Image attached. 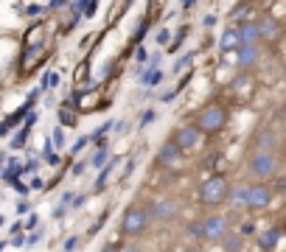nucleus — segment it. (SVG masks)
I'll return each instance as SVG.
<instances>
[{
    "label": "nucleus",
    "instance_id": "nucleus-1",
    "mask_svg": "<svg viewBox=\"0 0 286 252\" xmlns=\"http://www.w3.org/2000/svg\"><path fill=\"white\" fill-rule=\"evenodd\" d=\"M228 232H230V222H228V216H222V213H210V216H205L202 222L188 227V236L200 238V241H208V244L222 241Z\"/></svg>",
    "mask_w": 286,
    "mask_h": 252
},
{
    "label": "nucleus",
    "instance_id": "nucleus-2",
    "mask_svg": "<svg viewBox=\"0 0 286 252\" xmlns=\"http://www.w3.org/2000/svg\"><path fill=\"white\" fill-rule=\"evenodd\" d=\"M230 190H233V185L228 182V176L224 174H210L208 180H202L200 185V202L202 204H222L230 199Z\"/></svg>",
    "mask_w": 286,
    "mask_h": 252
},
{
    "label": "nucleus",
    "instance_id": "nucleus-3",
    "mask_svg": "<svg viewBox=\"0 0 286 252\" xmlns=\"http://www.w3.org/2000/svg\"><path fill=\"white\" fill-rule=\"evenodd\" d=\"M194 124L200 126L205 134H216V132H222L224 126H228V110H224L222 104H208V106H202V110L196 112Z\"/></svg>",
    "mask_w": 286,
    "mask_h": 252
},
{
    "label": "nucleus",
    "instance_id": "nucleus-4",
    "mask_svg": "<svg viewBox=\"0 0 286 252\" xmlns=\"http://www.w3.org/2000/svg\"><path fill=\"white\" fill-rule=\"evenodd\" d=\"M146 224H149V210L140 204H132L124 210L118 230H121V236H140V232H146Z\"/></svg>",
    "mask_w": 286,
    "mask_h": 252
},
{
    "label": "nucleus",
    "instance_id": "nucleus-5",
    "mask_svg": "<svg viewBox=\"0 0 286 252\" xmlns=\"http://www.w3.org/2000/svg\"><path fill=\"white\" fill-rule=\"evenodd\" d=\"M247 171L256 180H270V176L278 174V157L272 152H252L250 160H247Z\"/></svg>",
    "mask_w": 286,
    "mask_h": 252
},
{
    "label": "nucleus",
    "instance_id": "nucleus-6",
    "mask_svg": "<svg viewBox=\"0 0 286 252\" xmlns=\"http://www.w3.org/2000/svg\"><path fill=\"white\" fill-rule=\"evenodd\" d=\"M202 138H205V132H202L196 124H186V126H180L177 132H174L172 140H177L180 146H182V152H191V148H200Z\"/></svg>",
    "mask_w": 286,
    "mask_h": 252
},
{
    "label": "nucleus",
    "instance_id": "nucleus-7",
    "mask_svg": "<svg viewBox=\"0 0 286 252\" xmlns=\"http://www.w3.org/2000/svg\"><path fill=\"white\" fill-rule=\"evenodd\" d=\"M158 162L166 168H174L182 162V146H180L177 140H166L163 146L158 148Z\"/></svg>",
    "mask_w": 286,
    "mask_h": 252
},
{
    "label": "nucleus",
    "instance_id": "nucleus-8",
    "mask_svg": "<svg viewBox=\"0 0 286 252\" xmlns=\"http://www.w3.org/2000/svg\"><path fill=\"white\" fill-rule=\"evenodd\" d=\"M272 202V188L264 182H256L250 185V199H247V210H264Z\"/></svg>",
    "mask_w": 286,
    "mask_h": 252
},
{
    "label": "nucleus",
    "instance_id": "nucleus-9",
    "mask_svg": "<svg viewBox=\"0 0 286 252\" xmlns=\"http://www.w3.org/2000/svg\"><path fill=\"white\" fill-rule=\"evenodd\" d=\"M177 213H180L177 199H158V202L152 204V210H149V216L154 218V222H172Z\"/></svg>",
    "mask_w": 286,
    "mask_h": 252
},
{
    "label": "nucleus",
    "instance_id": "nucleus-10",
    "mask_svg": "<svg viewBox=\"0 0 286 252\" xmlns=\"http://www.w3.org/2000/svg\"><path fill=\"white\" fill-rule=\"evenodd\" d=\"M244 42H242V31L238 28H224L222 36H219V50L222 54H233V50H242Z\"/></svg>",
    "mask_w": 286,
    "mask_h": 252
},
{
    "label": "nucleus",
    "instance_id": "nucleus-11",
    "mask_svg": "<svg viewBox=\"0 0 286 252\" xmlns=\"http://www.w3.org/2000/svg\"><path fill=\"white\" fill-rule=\"evenodd\" d=\"M252 148H256V152H272L275 154V148H278V134L272 132V129H261V132L252 138Z\"/></svg>",
    "mask_w": 286,
    "mask_h": 252
},
{
    "label": "nucleus",
    "instance_id": "nucleus-12",
    "mask_svg": "<svg viewBox=\"0 0 286 252\" xmlns=\"http://www.w3.org/2000/svg\"><path fill=\"white\" fill-rule=\"evenodd\" d=\"M258 28H261V40H278L280 36V22L275 20V17H270V14H264L261 20H258Z\"/></svg>",
    "mask_w": 286,
    "mask_h": 252
},
{
    "label": "nucleus",
    "instance_id": "nucleus-13",
    "mask_svg": "<svg viewBox=\"0 0 286 252\" xmlns=\"http://www.w3.org/2000/svg\"><path fill=\"white\" fill-rule=\"evenodd\" d=\"M238 31H242V42H244V45H258V42H261V28H258V20L242 22Z\"/></svg>",
    "mask_w": 286,
    "mask_h": 252
},
{
    "label": "nucleus",
    "instance_id": "nucleus-14",
    "mask_svg": "<svg viewBox=\"0 0 286 252\" xmlns=\"http://www.w3.org/2000/svg\"><path fill=\"white\" fill-rule=\"evenodd\" d=\"M48 56V48H45V42H40V45H28L26 48V56H22V70H28L34 68L36 62H40V56Z\"/></svg>",
    "mask_w": 286,
    "mask_h": 252
},
{
    "label": "nucleus",
    "instance_id": "nucleus-15",
    "mask_svg": "<svg viewBox=\"0 0 286 252\" xmlns=\"http://www.w3.org/2000/svg\"><path fill=\"white\" fill-rule=\"evenodd\" d=\"M278 241H280V230H278V227H270V230H264L261 236H258V246H261V252L275 250Z\"/></svg>",
    "mask_w": 286,
    "mask_h": 252
},
{
    "label": "nucleus",
    "instance_id": "nucleus-16",
    "mask_svg": "<svg viewBox=\"0 0 286 252\" xmlns=\"http://www.w3.org/2000/svg\"><path fill=\"white\" fill-rule=\"evenodd\" d=\"M258 59H261V50H258V45H244V48L238 50V64H242V68H252Z\"/></svg>",
    "mask_w": 286,
    "mask_h": 252
},
{
    "label": "nucleus",
    "instance_id": "nucleus-17",
    "mask_svg": "<svg viewBox=\"0 0 286 252\" xmlns=\"http://www.w3.org/2000/svg\"><path fill=\"white\" fill-rule=\"evenodd\" d=\"M247 199H250V185H247V182L233 185V190H230V202L236 204V208H247Z\"/></svg>",
    "mask_w": 286,
    "mask_h": 252
},
{
    "label": "nucleus",
    "instance_id": "nucleus-18",
    "mask_svg": "<svg viewBox=\"0 0 286 252\" xmlns=\"http://www.w3.org/2000/svg\"><path fill=\"white\" fill-rule=\"evenodd\" d=\"M138 78H140V84H146V87H158L160 82H163V70L160 68H146L138 73Z\"/></svg>",
    "mask_w": 286,
    "mask_h": 252
},
{
    "label": "nucleus",
    "instance_id": "nucleus-19",
    "mask_svg": "<svg viewBox=\"0 0 286 252\" xmlns=\"http://www.w3.org/2000/svg\"><path fill=\"white\" fill-rule=\"evenodd\" d=\"M222 244H224V252H242V244H244V236H242V232H233V230H230L228 232V236H224L222 238Z\"/></svg>",
    "mask_w": 286,
    "mask_h": 252
},
{
    "label": "nucleus",
    "instance_id": "nucleus-20",
    "mask_svg": "<svg viewBox=\"0 0 286 252\" xmlns=\"http://www.w3.org/2000/svg\"><path fill=\"white\" fill-rule=\"evenodd\" d=\"M110 154H112V152H110L107 146H98L87 162H90V168H104V166H107V160H110Z\"/></svg>",
    "mask_w": 286,
    "mask_h": 252
},
{
    "label": "nucleus",
    "instance_id": "nucleus-21",
    "mask_svg": "<svg viewBox=\"0 0 286 252\" xmlns=\"http://www.w3.org/2000/svg\"><path fill=\"white\" fill-rule=\"evenodd\" d=\"M59 124L62 126H76V115H73L68 106H62V110H59Z\"/></svg>",
    "mask_w": 286,
    "mask_h": 252
},
{
    "label": "nucleus",
    "instance_id": "nucleus-22",
    "mask_svg": "<svg viewBox=\"0 0 286 252\" xmlns=\"http://www.w3.org/2000/svg\"><path fill=\"white\" fill-rule=\"evenodd\" d=\"M230 17L233 20H242V17H250V3H238L233 12H230Z\"/></svg>",
    "mask_w": 286,
    "mask_h": 252
},
{
    "label": "nucleus",
    "instance_id": "nucleus-23",
    "mask_svg": "<svg viewBox=\"0 0 286 252\" xmlns=\"http://www.w3.org/2000/svg\"><path fill=\"white\" fill-rule=\"evenodd\" d=\"M112 166H115V162L112 160H110V166H104V168H101V174H98V180H96V188H104V182H107V176L110 174H112Z\"/></svg>",
    "mask_w": 286,
    "mask_h": 252
},
{
    "label": "nucleus",
    "instance_id": "nucleus-24",
    "mask_svg": "<svg viewBox=\"0 0 286 252\" xmlns=\"http://www.w3.org/2000/svg\"><path fill=\"white\" fill-rule=\"evenodd\" d=\"M191 59H194V50H191V54H186L182 59H177V62H174V73H180V70H186L188 64H191Z\"/></svg>",
    "mask_w": 286,
    "mask_h": 252
},
{
    "label": "nucleus",
    "instance_id": "nucleus-25",
    "mask_svg": "<svg viewBox=\"0 0 286 252\" xmlns=\"http://www.w3.org/2000/svg\"><path fill=\"white\" fill-rule=\"evenodd\" d=\"M26 138H28V126H26V129H20V132H17V138L12 140V148H20V146H26Z\"/></svg>",
    "mask_w": 286,
    "mask_h": 252
},
{
    "label": "nucleus",
    "instance_id": "nucleus-26",
    "mask_svg": "<svg viewBox=\"0 0 286 252\" xmlns=\"http://www.w3.org/2000/svg\"><path fill=\"white\" fill-rule=\"evenodd\" d=\"M48 6H40V3H31V6H26V17H40V14L45 12Z\"/></svg>",
    "mask_w": 286,
    "mask_h": 252
},
{
    "label": "nucleus",
    "instance_id": "nucleus-27",
    "mask_svg": "<svg viewBox=\"0 0 286 252\" xmlns=\"http://www.w3.org/2000/svg\"><path fill=\"white\" fill-rule=\"evenodd\" d=\"M186 36H188V26H182V28H180V31H177V34H174V42H172V48H180V42L186 40Z\"/></svg>",
    "mask_w": 286,
    "mask_h": 252
},
{
    "label": "nucleus",
    "instance_id": "nucleus-28",
    "mask_svg": "<svg viewBox=\"0 0 286 252\" xmlns=\"http://www.w3.org/2000/svg\"><path fill=\"white\" fill-rule=\"evenodd\" d=\"M158 42H160V45H168V42H174V40H172V31H168V28L158 31Z\"/></svg>",
    "mask_w": 286,
    "mask_h": 252
},
{
    "label": "nucleus",
    "instance_id": "nucleus-29",
    "mask_svg": "<svg viewBox=\"0 0 286 252\" xmlns=\"http://www.w3.org/2000/svg\"><path fill=\"white\" fill-rule=\"evenodd\" d=\"M154 118H158V112H154V110H146V112H143V118H140V126H149Z\"/></svg>",
    "mask_w": 286,
    "mask_h": 252
},
{
    "label": "nucleus",
    "instance_id": "nucleus-30",
    "mask_svg": "<svg viewBox=\"0 0 286 252\" xmlns=\"http://www.w3.org/2000/svg\"><path fill=\"white\" fill-rule=\"evenodd\" d=\"M54 143H56V146H64V129H62V126L54 129Z\"/></svg>",
    "mask_w": 286,
    "mask_h": 252
},
{
    "label": "nucleus",
    "instance_id": "nucleus-31",
    "mask_svg": "<svg viewBox=\"0 0 286 252\" xmlns=\"http://www.w3.org/2000/svg\"><path fill=\"white\" fill-rule=\"evenodd\" d=\"M64 3H70V0H50V3H48V12H59Z\"/></svg>",
    "mask_w": 286,
    "mask_h": 252
},
{
    "label": "nucleus",
    "instance_id": "nucleus-32",
    "mask_svg": "<svg viewBox=\"0 0 286 252\" xmlns=\"http://www.w3.org/2000/svg\"><path fill=\"white\" fill-rule=\"evenodd\" d=\"M87 143H93V140H90V138H79V140H76V146H73V152H82Z\"/></svg>",
    "mask_w": 286,
    "mask_h": 252
},
{
    "label": "nucleus",
    "instance_id": "nucleus-33",
    "mask_svg": "<svg viewBox=\"0 0 286 252\" xmlns=\"http://www.w3.org/2000/svg\"><path fill=\"white\" fill-rule=\"evenodd\" d=\"M96 6H98V0H90V3H87V12H84V17H93V14H96Z\"/></svg>",
    "mask_w": 286,
    "mask_h": 252
},
{
    "label": "nucleus",
    "instance_id": "nucleus-34",
    "mask_svg": "<svg viewBox=\"0 0 286 252\" xmlns=\"http://www.w3.org/2000/svg\"><path fill=\"white\" fill-rule=\"evenodd\" d=\"M238 232H242V236H252V232H256V227H252V224H242V227H238Z\"/></svg>",
    "mask_w": 286,
    "mask_h": 252
},
{
    "label": "nucleus",
    "instance_id": "nucleus-35",
    "mask_svg": "<svg viewBox=\"0 0 286 252\" xmlns=\"http://www.w3.org/2000/svg\"><path fill=\"white\" fill-rule=\"evenodd\" d=\"M76 244H79L76 238H68V241H64V252H73V250H76Z\"/></svg>",
    "mask_w": 286,
    "mask_h": 252
},
{
    "label": "nucleus",
    "instance_id": "nucleus-36",
    "mask_svg": "<svg viewBox=\"0 0 286 252\" xmlns=\"http://www.w3.org/2000/svg\"><path fill=\"white\" fill-rule=\"evenodd\" d=\"M143 36H146V22H140V28H138V34H135V42H140Z\"/></svg>",
    "mask_w": 286,
    "mask_h": 252
},
{
    "label": "nucleus",
    "instance_id": "nucleus-37",
    "mask_svg": "<svg viewBox=\"0 0 286 252\" xmlns=\"http://www.w3.org/2000/svg\"><path fill=\"white\" fill-rule=\"evenodd\" d=\"M138 62H146V48H143V45H138Z\"/></svg>",
    "mask_w": 286,
    "mask_h": 252
},
{
    "label": "nucleus",
    "instance_id": "nucleus-38",
    "mask_svg": "<svg viewBox=\"0 0 286 252\" xmlns=\"http://www.w3.org/2000/svg\"><path fill=\"white\" fill-rule=\"evenodd\" d=\"M28 210H31L28 202H17V213H28Z\"/></svg>",
    "mask_w": 286,
    "mask_h": 252
},
{
    "label": "nucleus",
    "instance_id": "nucleus-39",
    "mask_svg": "<svg viewBox=\"0 0 286 252\" xmlns=\"http://www.w3.org/2000/svg\"><path fill=\"white\" fill-rule=\"evenodd\" d=\"M87 166H90V162H79V166H73V174H82Z\"/></svg>",
    "mask_w": 286,
    "mask_h": 252
},
{
    "label": "nucleus",
    "instance_id": "nucleus-40",
    "mask_svg": "<svg viewBox=\"0 0 286 252\" xmlns=\"http://www.w3.org/2000/svg\"><path fill=\"white\" fill-rule=\"evenodd\" d=\"M104 252H118V244H112V241H110V244L104 246Z\"/></svg>",
    "mask_w": 286,
    "mask_h": 252
},
{
    "label": "nucleus",
    "instance_id": "nucleus-41",
    "mask_svg": "<svg viewBox=\"0 0 286 252\" xmlns=\"http://www.w3.org/2000/svg\"><path fill=\"white\" fill-rule=\"evenodd\" d=\"M194 3H196V0H182V8H194Z\"/></svg>",
    "mask_w": 286,
    "mask_h": 252
},
{
    "label": "nucleus",
    "instance_id": "nucleus-42",
    "mask_svg": "<svg viewBox=\"0 0 286 252\" xmlns=\"http://www.w3.org/2000/svg\"><path fill=\"white\" fill-rule=\"evenodd\" d=\"M121 252H140V250H138V246L135 244H132V246H124V250Z\"/></svg>",
    "mask_w": 286,
    "mask_h": 252
},
{
    "label": "nucleus",
    "instance_id": "nucleus-43",
    "mask_svg": "<svg viewBox=\"0 0 286 252\" xmlns=\"http://www.w3.org/2000/svg\"><path fill=\"white\" fill-rule=\"evenodd\" d=\"M261 6H272V3H278V0H258Z\"/></svg>",
    "mask_w": 286,
    "mask_h": 252
},
{
    "label": "nucleus",
    "instance_id": "nucleus-44",
    "mask_svg": "<svg viewBox=\"0 0 286 252\" xmlns=\"http://www.w3.org/2000/svg\"><path fill=\"white\" fill-rule=\"evenodd\" d=\"M180 252H202V250H196V246H186V250H180Z\"/></svg>",
    "mask_w": 286,
    "mask_h": 252
}]
</instances>
